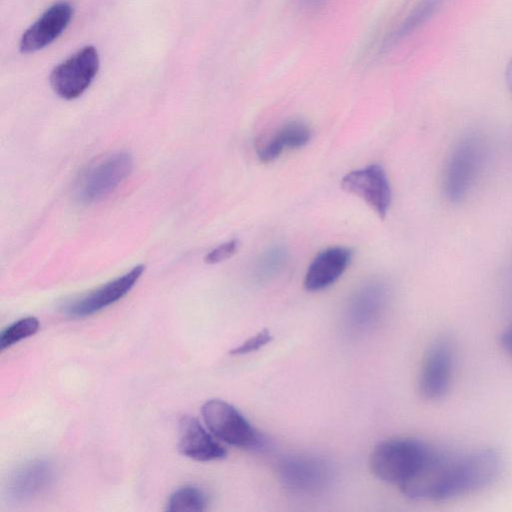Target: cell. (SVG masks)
Wrapping results in <instances>:
<instances>
[{
	"instance_id": "6da1fadb",
	"label": "cell",
	"mask_w": 512,
	"mask_h": 512,
	"mask_svg": "<svg viewBox=\"0 0 512 512\" xmlns=\"http://www.w3.org/2000/svg\"><path fill=\"white\" fill-rule=\"evenodd\" d=\"M486 146L475 134L464 136L451 150L442 174V191L447 201L462 202L474 187L483 168Z\"/></svg>"
},
{
	"instance_id": "7a4b0ae2",
	"label": "cell",
	"mask_w": 512,
	"mask_h": 512,
	"mask_svg": "<svg viewBox=\"0 0 512 512\" xmlns=\"http://www.w3.org/2000/svg\"><path fill=\"white\" fill-rule=\"evenodd\" d=\"M502 469L500 453L479 448L457 454L443 490L442 500L477 492L491 485Z\"/></svg>"
},
{
	"instance_id": "3957f363",
	"label": "cell",
	"mask_w": 512,
	"mask_h": 512,
	"mask_svg": "<svg viewBox=\"0 0 512 512\" xmlns=\"http://www.w3.org/2000/svg\"><path fill=\"white\" fill-rule=\"evenodd\" d=\"M430 446L408 437L384 440L371 452V471L378 479L400 487L418 468Z\"/></svg>"
},
{
	"instance_id": "277c9868",
	"label": "cell",
	"mask_w": 512,
	"mask_h": 512,
	"mask_svg": "<svg viewBox=\"0 0 512 512\" xmlns=\"http://www.w3.org/2000/svg\"><path fill=\"white\" fill-rule=\"evenodd\" d=\"M458 452L431 445L414 473L399 487L413 500H442L450 470Z\"/></svg>"
},
{
	"instance_id": "5b68a950",
	"label": "cell",
	"mask_w": 512,
	"mask_h": 512,
	"mask_svg": "<svg viewBox=\"0 0 512 512\" xmlns=\"http://www.w3.org/2000/svg\"><path fill=\"white\" fill-rule=\"evenodd\" d=\"M201 412L207 428L218 440L239 448H254L260 444L257 430L230 403L211 399L203 404Z\"/></svg>"
},
{
	"instance_id": "8992f818",
	"label": "cell",
	"mask_w": 512,
	"mask_h": 512,
	"mask_svg": "<svg viewBox=\"0 0 512 512\" xmlns=\"http://www.w3.org/2000/svg\"><path fill=\"white\" fill-rule=\"evenodd\" d=\"M99 69V55L88 45L58 64L50 74V85L63 99L72 100L84 93Z\"/></svg>"
},
{
	"instance_id": "52a82bcc",
	"label": "cell",
	"mask_w": 512,
	"mask_h": 512,
	"mask_svg": "<svg viewBox=\"0 0 512 512\" xmlns=\"http://www.w3.org/2000/svg\"><path fill=\"white\" fill-rule=\"evenodd\" d=\"M133 160L127 152H116L93 164L82 176L77 196L93 203L113 192L131 173Z\"/></svg>"
},
{
	"instance_id": "ba28073f",
	"label": "cell",
	"mask_w": 512,
	"mask_h": 512,
	"mask_svg": "<svg viewBox=\"0 0 512 512\" xmlns=\"http://www.w3.org/2000/svg\"><path fill=\"white\" fill-rule=\"evenodd\" d=\"M454 361L452 341L441 336L426 351L419 373V392L428 400L443 398L450 386Z\"/></svg>"
},
{
	"instance_id": "9c48e42d",
	"label": "cell",
	"mask_w": 512,
	"mask_h": 512,
	"mask_svg": "<svg viewBox=\"0 0 512 512\" xmlns=\"http://www.w3.org/2000/svg\"><path fill=\"white\" fill-rule=\"evenodd\" d=\"M278 476L282 484L292 491L317 493L329 484L331 469L319 457L291 455L279 462Z\"/></svg>"
},
{
	"instance_id": "30bf717a",
	"label": "cell",
	"mask_w": 512,
	"mask_h": 512,
	"mask_svg": "<svg viewBox=\"0 0 512 512\" xmlns=\"http://www.w3.org/2000/svg\"><path fill=\"white\" fill-rule=\"evenodd\" d=\"M346 192L361 198L384 219L391 203V187L384 169L378 164L347 173L341 180Z\"/></svg>"
},
{
	"instance_id": "8fae6325",
	"label": "cell",
	"mask_w": 512,
	"mask_h": 512,
	"mask_svg": "<svg viewBox=\"0 0 512 512\" xmlns=\"http://www.w3.org/2000/svg\"><path fill=\"white\" fill-rule=\"evenodd\" d=\"M143 265H137L118 278L109 281L74 301L67 307V313L74 318L93 315L123 298L137 283L144 271Z\"/></svg>"
},
{
	"instance_id": "7c38bea8",
	"label": "cell",
	"mask_w": 512,
	"mask_h": 512,
	"mask_svg": "<svg viewBox=\"0 0 512 512\" xmlns=\"http://www.w3.org/2000/svg\"><path fill=\"white\" fill-rule=\"evenodd\" d=\"M73 16V7L66 1L50 6L22 35L20 50L33 53L51 44L67 28Z\"/></svg>"
},
{
	"instance_id": "4fadbf2b",
	"label": "cell",
	"mask_w": 512,
	"mask_h": 512,
	"mask_svg": "<svg viewBox=\"0 0 512 512\" xmlns=\"http://www.w3.org/2000/svg\"><path fill=\"white\" fill-rule=\"evenodd\" d=\"M193 416L185 415L179 421L178 449L188 458L208 462L226 457L225 447Z\"/></svg>"
},
{
	"instance_id": "5bb4252c",
	"label": "cell",
	"mask_w": 512,
	"mask_h": 512,
	"mask_svg": "<svg viewBox=\"0 0 512 512\" xmlns=\"http://www.w3.org/2000/svg\"><path fill=\"white\" fill-rule=\"evenodd\" d=\"M387 289L381 282L360 287L347 306V321L352 329L363 331L381 318L387 305Z\"/></svg>"
},
{
	"instance_id": "9a60e30c",
	"label": "cell",
	"mask_w": 512,
	"mask_h": 512,
	"mask_svg": "<svg viewBox=\"0 0 512 512\" xmlns=\"http://www.w3.org/2000/svg\"><path fill=\"white\" fill-rule=\"evenodd\" d=\"M55 470L45 459H34L20 465L8 480V493L17 501L41 495L53 484Z\"/></svg>"
},
{
	"instance_id": "2e32d148",
	"label": "cell",
	"mask_w": 512,
	"mask_h": 512,
	"mask_svg": "<svg viewBox=\"0 0 512 512\" xmlns=\"http://www.w3.org/2000/svg\"><path fill=\"white\" fill-rule=\"evenodd\" d=\"M352 253L346 247H330L318 253L304 278L306 290L321 291L334 284L347 269Z\"/></svg>"
},
{
	"instance_id": "e0dca14e",
	"label": "cell",
	"mask_w": 512,
	"mask_h": 512,
	"mask_svg": "<svg viewBox=\"0 0 512 512\" xmlns=\"http://www.w3.org/2000/svg\"><path fill=\"white\" fill-rule=\"evenodd\" d=\"M445 0H422L406 15L399 26L384 41L382 50H387L419 30L440 9Z\"/></svg>"
},
{
	"instance_id": "ac0fdd59",
	"label": "cell",
	"mask_w": 512,
	"mask_h": 512,
	"mask_svg": "<svg viewBox=\"0 0 512 512\" xmlns=\"http://www.w3.org/2000/svg\"><path fill=\"white\" fill-rule=\"evenodd\" d=\"M288 259V253L281 246L273 247L264 253L255 261L252 274L257 281H266L278 274Z\"/></svg>"
},
{
	"instance_id": "d6986e66",
	"label": "cell",
	"mask_w": 512,
	"mask_h": 512,
	"mask_svg": "<svg viewBox=\"0 0 512 512\" xmlns=\"http://www.w3.org/2000/svg\"><path fill=\"white\" fill-rule=\"evenodd\" d=\"M207 506V497L197 487L183 486L175 490L169 497L166 510L174 511H203Z\"/></svg>"
},
{
	"instance_id": "ffe728a7",
	"label": "cell",
	"mask_w": 512,
	"mask_h": 512,
	"mask_svg": "<svg viewBox=\"0 0 512 512\" xmlns=\"http://www.w3.org/2000/svg\"><path fill=\"white\" fill-rule=\"evenodd\" d=\"M273 136L284 149L301 148L310 141L311 130L304 122L293 120L283 124Z\"/></svg>"
},
{
	"instance_id": "44dd1931",
	"label": "cell",
	"mask_w": 512,
	"mask_h": 512,
	"mask_svg": "<svg viewBox=\"0 0 512 512\" xmlns=\"http://www.w3.org/2000/svg\"><path fill=\"white\" fill-rule=\"evenodd\" d=\"M39 329L36 317L29 316L12 323L0 335L1 350H5L19 341L34 335Z\"/></svg>"
},
{
	"instance_id": "7402d4cb",
	"label": "cell",
	"mask_w": 512,
	"mask_h": 512,
	"mask_svg": "<svg viewBox=\"0 0 512 512\" xmlns=\"http://www.w3.org/2000/svg\"><path fill=\"white\" fill-rule=\"evenodd\" d=\"M272 340V335L269 330L263 329L254 336L248 338L239 346L230 351L232 355H245L255 352L268 344Z\"/></svg>"
},
{
	"instance_id": "603a6c76",
	"label": "cell",
	"mask_w": 512,
	"mask_h": 512,
	"mask_svg": "<svg viewBox=\"0 0 512 512\" xmlns=\"http://www.w3.org/2000/svg\"><path fill=\"white\" fill-rule=\"evenodd\" d=\"M238 240L232 239L212 249L204 258L208 264H216L231 258L238 249Z\"/></svg>"
},
{
	"instance_id": "cb8c5ba5",
	"label": "cell",
	"mask_w": 512,
	"mask_h": 512,
	"mask_svg": "<svg viewBox=\"0 0 512 512\" xmlns=\"http://www.w3.org/2000/svg\"><path fill=\"white\" fill-rule=\"evenodd\" d=\"M501 344L505 351L512 358V323L506 328V330L501 335Z\"/></svg>"
},
{
	"instance_id": "d4e9b609",
	"label": "cell",
	"mask_w": 512,
	"mask_h": 512,
	"mask_svg": "<svg viewBox=\"0 0 512 512\" xmlns=\"http://www.w3.org/2000/svg\"><path fill=\"white\" fill-rule=\"evenodd\" d=\"M504 79L505 84L507 87V90L512 97V56L509 58V60L506 63L505 70H504Z\"/></svg>"
},
{
	"instance_id": "484cf974",
	"label": "cell",
	"mask_w": 512,
	"mask_h": 512,
	"mask_svg": "<svg viewBox=\"0 0 512 512\" xmlns=\"http://www.w3.org/2000/svg\"><path fill=\"white\" fill-rule=\"evenodd\" d=\"M327 1L328 0H301L305 8L313 11L323 8L326 5Z\"/></svg>"
}]
</instances>
